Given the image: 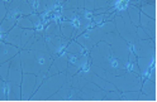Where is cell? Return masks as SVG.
<instances>
[{
  "label": "cell",
  "instance_id": "32",
  "mask_svg": "<svg viewBox=\"0 0 157 102\" xmlns=\"http://www.w3.org/2000/svg\"><path fill=\"white\" fill-rule=\"evenodd\" d=\"M6 100V83L5 81L0 79V101Z\"/></svg>",
  "mask_w": 157,
  "mask_h": 102
},
{
  "label": "cell",
  "instance_id": "23",
  "mask_svg": "<svg viewBox=\"0 0 157 102\" xmlns=\"http://www.w3.org/2000/svg\"><path fill=\"white\" fill-rule=\"evenodd\" d=\"M17 24V18L10 16V15H5V18L3 19V22L0 23V34L4 35L5 33H8L14 25Z\"/></svg>",
  "mask_w": 157,
  "mask_h": 102
},
{
  "label": "cell",
  "instance_id": "9",
  "mask_svg": "<svg viewBox=\"0 0 157 102\" xmlns=\"http://www.w3.org/2000/svg\"><path fill=\"white\" fill-rule=\"evenodd\" d=\"M32 13H36L32 5L28 3V0H12L10 5L8 6L6 14L14 16V18H21L24 15H29Z\"/></svg>",
  "mask_w": 157,
  "mask_h": 102
},
{
  "label": "cell",
  "instance_id": "1",
  "mask_svg": "<svg viewBox=\"0 0 157 102\" xmlns=\"http://www.w3.org/2000/svg\"><path fill=\"white\" fill-rule=\"evenodd\" d=\"M19 54H21V63L24 73L46 75L55 59L48 50L43 37H36L32 46L27 49H21Z\"/></svg>",
  "mask_w": 157,
  "mask_h": 102
},
{
  "label": "cell",
  "instance_id": "26",
  "mask_svg": "<svg viewBox=\"0 0 157 102\" xmlns=\"http://www.w3.org/2000/svg\"><path fill=\"white\" fill-rule=\"evenodd\" d=\"M84 2L85 0H66L62 4V8L66 9H80L84 8Z\"/></svg>",
  "mask_w": 157,
  "mask_h": 102
},
{
  "label": "cell",
  "instance_id": "16",
  "mask_svg": "<svg viewBox=\"0 0 157 102\" xmlns=\"http://www.w3.org/2000/svg\"><path fill=\"white\" fill-rule=\"evenodd\" d=\"M22 33H23V28H21L19 25H14L8 33L4 34L3 40L9 44H13L15 47H18L21 49V40H22Z\"/></svg>",
  "mask_w": 157,
  "mask_h": 102
},
{
  "label": "cell",
  "instance_id": "5",
  "mask_svg": "<svg viewBox=\"0 0 157 102\" xmlns=\"http://www.w3.org/2000/svg\"><path fill=\"white\" fill-rule=\"evenodd\" d=\"M101 40H104L105 43L109 44V47L112 48L113 53L115 54L117 58H119L124 63L128 64V59H129V54H131V46L127 43L119 34L117 32L105 33L104 37L101 38Z\"/></svg>",
  "mask_w": 157,
  "mask_h": 102
},
{
  "label": "cell",
  "instance_id": "34",
  "mask_svg": "<svg viewBox=\"0 0 157 102\" xmlns=\"http://www.w3.org/2000/svg\"><path fill=\"white\" fill-rule=\"evenodd\" d=\"M84 9L89 10V12H93L94 10V0H85L84 2Z\"/></svg>",
  "mask_w": 157,
  "mask_h": 102
},
{
  "label": "cell",
  "instance_id": "10",
  "mask_svg": "<svg viewBox=\"0 0 157 102\" xmlns=\"http://www.w3.org/2000/svg\"><path fill=\"white\" fill-rule=\"evenodd\" d=\"M22 77H23V69H22V63H21V54L18 53L10 59V67H9L6 82L21 86Z\"/></svg>",
  "mask_w": 157,
  "mask_h": 102
},
{
  "label": "cell",
  "instance_id": "12",
  "mask_svg": "<svg viewBox=\"0 0 157 102\" xmlns=\"http://www.w3.org/2000/svg\"><path fill=\"white\" fill-rule=\"evenodd\" d=\"M67 64H68V59H67V53L63 52L61 54H58L52 64L50 66V68H48L47 73H46V77L48 76H53V75H57V73H61V72H66L67 69Z\"/></svg>",
  "mask_w": 157,
  "mask_h": 102
},
{
  "label": "cell",
  "instance_id": "7",
  "mask_svg": "<svg viewBox=\"0 0 157 102\" xmlns=\"http://www.w3.org/2000/svg\"><path fill=\"white\" fill-rule=\"evenodd\" d=\"M131 50L136 57L155 58V39H136L131 44Z\"/></svg>",
  "mask_w": 157,
  "mask_h": 102
},
{
  "label": "cell",
  "instance_id": "6",
  "mask_svg": "<svg viewBox=\"0 0 157 102\" xmlns=\"http://www.w3.org/2000/svg\"><path fill=\"white\" fill-rule=\"evenodd\" d=\"M104 34H105L104 30L99 25H95L94 28H89V29H86L85 32H82L81 34H78L75 38V40L78 44H81L82 48L87 52V50H90L98 42H100Z\"/></svg>",
  "mask_w": 157,
  "mask_h": 102
},
{
  "label": "cell",
  "instance_id": "20",
  "mask_svg": "<svg viewBox=\"0 0 157 102\" xmlns=\"http://www.w3.org/2000/svg\"><path fill=\"white\" fill-rule=\"evenodd\" d=\"M6 83V100L8 101H22V91L21 86L14 83Z\"/></svg>",
  "mask_w": 157,
  "mask_h": 102
},
{
  "label": "cell",
  "instance_id": "18",
  "mask_svg": "<svg viewBox=\"0 0 157 102\" xmlns=\"http://www.w3.org/2000/svg\"><path fill=\"white\" fill-rule=\"evenodd\" d=\"M140 25L146 30L147 33H148L150 38L155 39V35H156V22H155L153 18L147 16L146 14H143L141 12V14H140Z\"/></svg>",
  "mask_w": 157,
  "mask_h": 102
},
{
  "label": "cell",
  "instance_id": "24",
  "mask_svg": "<svg viewBox=\"0 0 157 102\" xmlns=\"http://www.w3.org/2000/svg\"><path fill=\"white\" fill-rule=\"evenodd\" d=\"M65 52L70 53V54H76V56H80L82 53H85V49L82 48L81 44H78L75 39H71L70 42L67 43L66 48H65Z\"/></svg>",
  "mask_w": 157,
  "mask_h": 102
},
{
  "label": "cell",
  "instance_id": "4",
  "mask_svg": "<svg viewBox=\"0 0 157 102\" xmlns=\"http://www.w3.org/2000/svg\"><path fill=\"white\" fill-rule=\"evenodd\" d=\"M113 22L115 25V32L119 34L129 46L137 39L136 34V25L131 22V19L127 14V10L122 9L119 13H117L113 18Z\"/></svg>",
  "mask_w": 157,
  "mask_h": 102
},
{
  "label": "cell",
  "instance_id": "11",
  "mask_svg": "<svg viewBox=\"0 0 157 102\" xmlns=\"http://www.w3.org/2000/svg\"><path fill=\"white\" fill-rule=\"evenodd\" d=\"M43 39H44V43H46V46H47L48 50L51 52V54H52V57H53V58H56L58 54H61V53L63 52V50H65V48H66L67 43L70 42V40L66 39L63 35L43 37Z\"/></svg>",
  "mask_w": 157,
  "mask_h": 102
},
{
  "label": "cell",
  "instance_id": "38",
  "mask_svg": "<svg viewBox=\"0 0 157 102\" xmlns=\"http://www.w3.org/2000/svg\"><path fill=\"white\" fill-rule=\"evenodd\" d=\"M57 2H58V0H55V3H56V4H57Z\"/></svg>",
  "mask_w": 157,
  "mask_h": 102
},
{
  "label": "cell",
  "instance_id": "2",
  "mask_svg": "<svg viewBox=\"0 0 157 102\" xmlns=\"http://www.w3.org/2000/svg\"><path fill=\"white\" fill-rule=\"evenodd\" d=\"M89 57H90V63L105 69L106 72L115 76L123 75L128 69V64L124 63L119 58H117L109 44L105 43L104 40L98 42L89 50Z\"/></svg>",
  "mask_w": 157,
  "mask_h": 102
},
{
  "label": "cell",
  "instance_id": "28",
  "mask_svg": "<svg viewBox=\"0 0 157 102\" xmlns=\"http://www.w3.org/2000/svg\"><path fill=\"white\" fill-rule=\"evenodd\" d=\"M103 101H122V95L118 89L115 91H106Z\"/></svg>",
  "mask_w": 157,
  "mask_h": 102
},
{
  "label": "cell",
  "instance_id": "13",
  "mask_svg": "<svg viewBox=\"0 0 157 102\" xmlns=\"http://www.w3.org/2000/svg\"><path fill=\"white\" fill-rule=\"evenodd\" d=\"M105 93H106V91L101 88L99 89L82 88L77 93V101H103Z\"/></svg>",
  "mask_w": 157,
  "mask_h": 102
},
{
  "label": "cell",
  "instance_id": "37",
  "mask_svg": "<svg viewBox=\"0 0 157 102\" xmlns=\"http://www.w3.org/2000/svg\"><path fill=\"white\" fill-rule=\"evenodd\" d=\"M65 2H66V0H58V2H57V5H62Z\"/></svg>",
  "mask_w": 157,
  "mask_h": 102
},
{
  "label": "cell",
  "instance_id": "36",
  "mask_svg": "<svg viewBox=\"0 0 157 102\" xmlns=\"http://www.w3.org/2000/svg\"><path fill=\"white\" fill-rule=\"evenodd\" d=\"M141 0H128V3L132 4V5H138Z\"/></svg>",
  "mask_w": 157,
  "mask_h": 102
},
{
  "label": "cell",
  "instance_id": "31",
  "mask_svg": "<svg viewBox=\"0 0 157 102\" xmlns=\"http://www.w3.org/2000/svg\"><path fill=\"white\" fill-rule=\"evenodd\" d=\"M110 2L112 0H94V10L101 9V8H108Z\"/></svg>",
  "mask_w": 157,
  "mask_h": 102
},
{
  "label": "cell",
  "instance_id": "22",
  "mask_svg": "<svg viewBox=\"0 0 157 102\" xmlns=\"http://www.w3.org/2000/svg\"><path fill=\"white\" fill-rule=\"evenodd\" d=\"M127 10V14H128L131 22L133 23V25L138 27L140 25V14H141V10L137 5H132V4H128L125 8Z\"/></svg>",
  "mask_w": 157,
  "mask_h": 102
},
{
  "label": "cell",
  "instance_id": "15",
  "mask_svg": "<svg viewBox=\"0 0 157 102\" xmlns=\"http://www.w3.org/2000/svg\"><path fill=\"white\" fill-rule=\"evenodd\" d=\"M19 50L21 49L18 47L9 44V43L4 42L3 39H0V64L6 62V60H10L15 54L19 53Z\"/></svg>",
  "mask_w": 157,
  "mask_h": 102
},
{
  "label": "cell",
  "instance_id": "29",
  "mask_svg": "<svg viewBox=\"0 0 157 102\" xmlns=\"http://www.w3.org/2000/svg\"><path fill=\"white\" fill-rule=\"evenodd\" d=\"M9 67H10V60H6V62L0 64V78L6 82L8 78V73H9Z\"/></svg>",
  "mask_w": 157,
  "mask_h": 102
},
{
  "label": "cell",
  "instance_id": "25",
  "mask_svg": "<svg viewBox=\"0 0 157 102\" xmlns=\"http://www.w3.org/2000/svg\"><path fill=\"white\" fill-rule=\"evenodd\" d=\"M138 8H140V10H141L143 14H146L147 16L155 19V16H156V8H155V4H143V5L138 6Z\"/></svg>",
  "mask_w": 157,
  "mask_h": 102
},
{
  "label": "cell",
  "instance_id": "35",
  "mask_svg": "<svg viewBox=\"0 0 157 102\" xmlns=\"http://www.w3.org/2000/svg\"><path fill=\"white\" fill-rule=\"evenodd\" d=\"M156 98H153V97H151V96H147V95H144V93H140V96H138V100L137 101H150V102H153Z\"/></svg>",
  "mask_w": 157,
  "mask_h": 102
},
{
  "label": "cell",
  "instance_id": "19",
  "mask_svg": "<svg viewBox=\"0 0 157 102\" xmlns=\"http://www.w3.org/2000/svg\"><path fill=\"white\" fill-rule=\"evenodd\" d=\"M58 25H60V30L62 35L71 40V39H75V24L74 22H71V20H66V19H61L58 20Z\"/></svg>",
  "mask_w": 157,
  "mask_h": 102
},
{
  "label": "cell",
  "instance_id": "14",
  "mask_svg": "<svg viewBox=\"0 0 157 102\" xmlns=\"http://www.w3.org/2000/svg\"><path fill=\"white\" fill-rule=\"evenodd\" d=\"M42 18L38 13H32L29 15H24L17 19V25L23 29H36L38 25H41Z\"/></svg>",
  "mask_w": 157,
  "mask_h": 102
},
{
  "label": "cell",
  "instance_id": "33",
  "mask_svg": "<svg viewBox=\"0 0 157 102\" xmlns=\"http://www.w3.org/2000/svg\"><path fill=\"white\" fill-rule=\"evenodd\" d=\"M6 12H8V8H6V5L4 3V0H0V23H2L3 19L5 18Z\"/></svg>",
  "mask_w": 157,
  "mask_h": 102
},
{
  "label": "cell",
  "instance_id": "30",
  "mask_svg": "<svg viewBox=\"0 0 157 102\" xmlns=\"http://www.w3.org/2000/svg\"><path fill=\"white\" fill-rule=\"evenodd\" d=\"M136 34H137V39H147V38H150L148 33H147L141 25L136 27Z\"/></svg>",
  "mask_w": 157,
  "mask_h": 102
},
{
  "label": "cell",
  "instance_id": "3",
  "mask_svg": "<svg viewBox=\"0 0 157 102\" xmlns=\"http://www.w3.org/2000/svg\"><path fill=\"white\" fill-rule=\"evenodd\" d=\"M66 76H67L66 72H61L46 77L29 101H47L48 97H51L53 93H56L66 83Z\"/></svg>",
  "mask_w": 157,
  "mask_h": 102
},
{
  "label": "cell",
  "instance_id": "21",
  "mask_svg": "<svg viewBox=\"0 0 157 102\" xmlns=\"http://www.w3.org/2000/svg\"><path fill=\"white\" fill-rule=\"evenodd\" d=\"M55 35H62L60 25L57 20H51L44 28H43V37H55Z\"/></svg>",
  "mask_w": 157,
  "mask_h": 102
},
{
  "label": "cell",
  "instance_id": "17",
  "mask_svg": "<svg viewBox=\"0 0 157 102\" xmlns=\"http://www.w3.org/2000/svg\"><path fill=\"white\" fill-rule=\"evenodd\" d=\"M136 63L140 68V72L142 78L148 77L151 69L155 67V58H147V57H137Z\"/></svg>",
  "mask_w": 157,
  "mask_h": 102
},
{
  "label": "cell",
  "instance_id": "8",
  "mask_svg": "<svg viewBox=\"0 0 157 102\" xmlns=\"http://www.w3.org/2000/svg\"><path fill=\"white\" fill-rule=\"evenodd\" d=\"M39 85L37 83V75L33 73H24L22 77L21 91H22V101H29L33 93L37 91Z\"/></svg>",
  "mask_w": 157,
  "mask_h": 102
},
{
  "label": "cell",
  "instance_id": "27",
  "mask_svg": "<svg viewBox=\"0 0 157 102\" xmlns=\"http://www.w3.org/2000/svg\"><path fill=\"white\" fill-rule=\"evenodd\" d=\"M141 91H127V92H121L122 101H137Z\"/></svg>",
  "mask_w": 157,
  "mask_h": 102
}]
</instances>
